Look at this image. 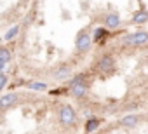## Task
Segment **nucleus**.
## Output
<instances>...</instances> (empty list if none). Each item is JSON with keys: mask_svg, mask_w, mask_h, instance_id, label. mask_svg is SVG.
Segmentation results:
<instances>
[{"mask_svg": "<svg viewBox=\"0 0 148 134\" xmlns=\"http://www.w3.org/2000/svg\"><path fill=\"white\" fill-rule=\"evenodd\" d=\"M59 122H61L63 125H66V127L75 125L77 115H75V111H73V108H71L70 105H63V106H61V110H59Z\"/></svg>", "mask_w": 148, "mask_h": 134, "instance_id": "obj_1", "label": "nucleus"}, {"mask_svg": "<svg viewBox=\"0 0 148 134\" xmlns=\"http://www.w3.org/2000/svg\"><path fill=\"white\" fill-rule=\"evenodd\" d=\"M146 42H148V31H136V33L125 35V37L122 38V44H125V45H134V47L143 45V44H146Z\"/></svg>", "mask_w": 148, "mask_h": 134, "instance_id": "obj_2", "label": "nucleus"}, {"mask_svg": "<svg viewBox=\"0 0 148 134\" xmlns=\"http://www.w3.org/2000/svg\"><path fill=\"white\" fill-rule=\"evenodd\" d=\"M91 44H92L91 35L86 33V31H80L79 37H77V40H75V49L82 54V52H87V51L91 49Z\"/></svg>", "mask_w": 148, "mask_h": 134, "instance_id": "obj_3", "label": "nucleus"}, {"mask_svg": "<svg viewBox=\"0 0 148 134\" xmlns=\"http://www.w3.org/2000/svg\"><path fill=\"white\" fill-rule=\"evenodd\" d=\"M96 68H98V72H101V73H110V72H113V68H115V59H113L112 56H103V57L96 63Z\"/></svg>", "mask_w": 148, "mask_h": 134, "instance_id": "obj_4", "label": "nucleus"}, {"mask_svg": "<svg viewBox=\"0 0 148 134\" xmlns=\"http://www.w3.org/2000/svg\"><path fill=\"white\" fill-rule=\"evenodd\" d=\"M68 87H70V94H71L73 98H82V96H86V92H87V85H86V80L75 82V84L68 85Z\"/></svg>", "mask_w": 148, "mask_h": 134, "instance_id": "obj_5", "label": "nucleus"}, {"mask_svg": "<svg viewBox=\"0 0 148 134\" xmlns=\"http://www.w3.org/2000/svg\"><path fill=\"white\" fill-rule=\"evenodd\" d=\"M70 75H71V66H66V64H63V66H59V68H56V72L52 73V77H54L56 80H59V82L70 79Z\"/></svg>", "mask_w": 148, "mask_h": 134, "instance_id": "obj_6", "label": "nucleus"}, {"mask_svg": "<svg viewBox=\"0 0 148 134\" xmlns=\"http://www.w3.org/2000/svg\"><path fill=\"white\" fill-rule=\"evenodd\" d=\"M18 101V94L16 92H9V94H4L0 98V106L4 110H7L9 106H14V103Z\"/></svg>", "mask_w": 148, "mask_h": 134, "instance_id": "obj_7", "label": "nucleus"}, {"mask_svg": "<svg viewBox=\"0 0 148 134\" xmlns=\"http://www.w3.org/2000/svg\"><path fill=\"white\" fill-rule=\"evenodd\" d=\"M105 26H106L108 30H117V28L120 26V18H119L117 14H108V16L105 18Z\"/></svg>", "mask_w": 148, "mask_h": 134, "instance_id": "obj_8", "label": "nucleus"}, {"mask_svg": "<svg viewBox=\"0 0 148 134\" xmlns=\"http://www.w3.org/2000/svg\"><path fill=\"white\" fill-rule=\"evenodd\" d=\"M11 61V52H9V49H5V47H2L0 49V70H5V66H7V63Z\"/></svg>", "mask_w": 148, "mask_h": 134, "instance_id": "obj_9", "label": "nucleus"}, {"mask_svg": "<svg viewBox=\"0 0 148 134\" xmlns=\"http://www.w3.org/2000/svg\"><path fill=\"white\" fill-rule=\"evenodd\" d=\"M138 120H139L138 115H125V117H122L120 124H122L124 127H134V125L138 124Z\"/></svg>", "mask_w": 148, "mask_h": 134, "instance_id": "obj_10", "label": "nucleus"}, {"mask_svg": "<svg viewBox=\"0 0 148 134\" xmlns=\"http://www.w3.org/2000/svg\"><path fill=\"white\" fill-rule=\"evenodd\" d=\"M146 21H148V12H146V11H138V12H134V16H132V23H134V25L146 23Z\"/></svg>", "mask_w": 148, "mask_h": 134, "instance_id": "obj_11", "label": "nucleus"}, {"mask_svg": "<svg viewBox=\"0 0 148 134\" xmlns=\"http://www.w3.org/2000/svg\"><path fill=\"white\" fill-rule=\"evenodd\" d=\"M99 124H101V122H99V118H96V117L89 118V120H87V124H86V132H87V134H91L92 131H96V129L99 127Z\"/></svg>", "mask_w": 148, "mask_h": 134, "instance_id": "obj_12", "label": "nucleus"}, {"mask_svg": "<svg viewBox=\"0 0 148 134\" xmlns=\"http://www.w3.org/2000/svg\"><path fill=\"white\" fill-rule=\"evenodd\" d=\"M18 33H19V26L16 25V26H12V28L4 35V40H5V42H11V40H14V38L18 37Z\"/></svg>", "mask_w": 148, "mask_h": 134, "instance_id": "obj_13", "label": "nucleus"}, {"mask_svg": "<svg viewBox=\"0 0 148 134\" xmlns=\"http://www.w3.org/2000/svg\"><path fill=\"white\" fill-rule=\"evenodd\" d=\"M28 87L33 89V91H45L47 89V84H44V82H30Z\"/></svg>", "mask_w": 148, "mask_h": 134, "instance_id": "obj_14", "label": "nucleus"}, {"mask_svg": "<svg viewBox=\"0 0 148 134\" xmlns=\"http://www.w3.org/2000/svg\"><path fill=\"white\" fill-rule=\"evenodd\" d=\"M106 37V30H103V28H98L96 31H94V40L98 42V40H103Z\"/></svg>", "mask_w": 148, "mask_h": 134, "instance_id": "obj_15", "label": "nucleus"}, {"mask_svg": "<svg viewBox=\"0 0 148 134\" xmlns=\"http://www.w3.org/2000/svg\"><path fill=\"white\" fill-rule=\"evenodd\" d=\"M5 85H7V75L2 72V75H0V89L4 91V89H5Z\"/></svg>", "mask_w": 148, "mask_h": 134, "instance_id": "obj_16", "label": "nucleus"}, {"mask_svg": "<svg viewBox=\"0 0 148 134\" xmlns=\"http://www.w3.org/2000/svg\"><path fill=\"white\" fill-rule=\"evenodd\" d=\"M21 2H28V0H21Z\"/></svg>", "mask_w": 148, "mask_h": 134, "instance_id": "obj_17", "label": "nucleus"}]
</instances>
